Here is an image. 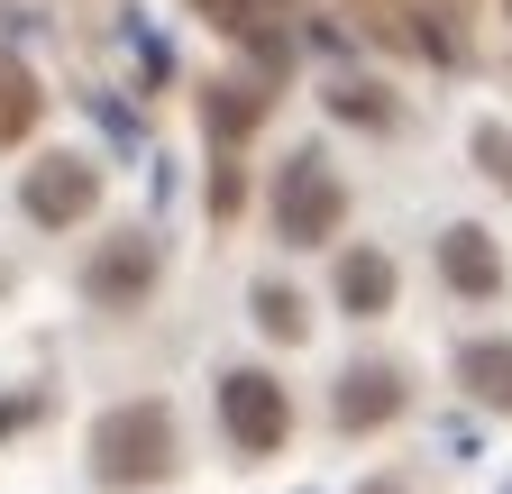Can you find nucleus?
Wrapping results in <instances>:
<instances>
[{
	"label": "nucleus",
	"instance_id": "obj_12",
	"mask_svg": "<svg viewBox=\"0 0 512 494\" xmlns=\"http://www.w3.org/2000/svg\"><path fill=\"white\" fill-rule=\"evenodd\" d=\"M503 494H512V485H503Z\"/></svg>",
	"mask_w": 512,
	"mask_h": 494
},
{
	"label": "nucleus",
	"instance_id": "obj_5",
	"mask_svg": "<svg viewBox=\"0 0 512 494\" xmlns=\"http://www.w3.org/2000/svg\"><path fill=\"white\" fill-rule=\"evenodd\" d=\"M403 412V376L394 366H348L339 376V430H375Z\"/></svg>",
	"mask_w": 512,
	"mask_h": 494
},
{
	"label": "nucleus",
	"instance_id": "obj_4",
	"mask_svg": "<svg viewBox=\"0 0 512 494\" xmlns=\"http://www.w3.org/2000/svg\"><path fill=\"white\" fill-rule=\"evenodd\" d=\"M92 202H101V174H92L83 156H46V165L28 174V220H46V229L83 220Z\"/></svg>",
	"mask_w": 512,
	"mask_h": 494
},
{
	"label": "nucleus",
	"instance_id": "obj_10",
	"mask_svg": "<svg viewBox=\"0 0 512 494\" xmlns=\"http://www.w3.org/2000/svg\"><path fill=\"white\" fill-rule=\"evenodd\" d=\"M28 129H37V74L19 55H0V147H19Z\"/></svg>",
	"mask_w": 512,
	"mask_h": 494
},
{
	"label": "nucleus",
	"instance_id": "obj_7",
	"mask_svg": "<svg viewBox=\"0 0 512 494\" xmlns=\"http://www.w3.org/2000/svg\"><path fill=\"white\" fill-rule=\"evenodd\" d=\"M147 275H156V247H147V238H119V247H101V257H92V302H128Z\"/></svg>",
	"mask_w": 512,
	"mask_h": 494
},
{
	"label": "nucleus",
	"instance_id": "obj_3",
	"mask_svg": "<svg viewBox=\"0 0 512 494\" xmlns=\"http://www.w3.org/2000/svg\"><path fill=\"white\" fill-rule=\"evenodd\" d=\"M339 211H348L339 174L320 165V156H293V165H284V193H275V220H284V238H293V247L330 238V229H339Z\"/></svg>",
	"mask_w": 512,
	"mask_h": 494
},
{
	"label": "nucleus",
	"instance_id": "obj_9",
	"mask_svg": "<svg viewBox=\"0 0 512 494\" xmlns=\"http://www.w3.org/2000/svg\"><path fill=\"white\" fill-rule=\"evenodd\" d=\"M339 302H348V312H357V321H375V312H384V302H394V266H384V257H375V247H357V257L339 266Z\"/></svg>",
	"mask_w": 512,
	"mask_h": 494
},
{
	"label": "nucleus",
	"instance_id": "obj_2",
	"mask_svg": "<svg viewBox=\"0 0 512 494\" xmlns=\"http://www.w3.org/2000/svg\"><path fill=\"white\" fill-rule=\"evenodd\" d=\"M220 421H229V440H238L247 458H266V449H284V430H293V403H284V385H275V376L238 366V376L220 385Z\"/></svg>",
	"mask_w": 512,
	"mask_h": 494
},
{
	"label": "nucleus",
	"instance_id": "obj_6",
	"mask_svg": "<svg viewBox=\"0 0 512 494\" xmlns=\"http://www.w3.org/2000/svg\"><path fill=\"white\" fill-rule=\"evenodd\" d=\"M439 266H448V284H458V293H494V284H503V257H494L485 229H448V238H439Z\"/></svg>",
	"mask_w": 512,
	"mask_h": 494
},
{
	"label": "nucleus",
	"instance_id": "obj_11",
	"mask_svg": "<svg viewBox=\"0 0 512 494\" xmlns=\"http://www.w3.org/2000/svg\"><path fill=\"white\" fill-rule=\"evenodd\" d=\"M256 321H266L275 339H302V312H293V293H275V284L256 293Z\"/></svg>",
	"mask_w": 512,
	"mask_h": 494
},
{
	"label": "nucleus",
	"instance_id": "obj_8",
	"mask_svg": "<svg viewBox=\"0 0 512 494\" xmlns=\"http://www.w3.org/2000/svg\"><path fill=\"white\" fill-rule=\"evenodd\" d=\"M458 376H467L476 403L512 412V339H476V348H458Z\"/></svg>",
	"mask_w": 512,
	"mask_h": 494
},
{
	"label": "nucleus",
	"instance_id": "obj_1",
	"mask_svg": "<svg viewBox=\"0 0 512 494\" xmlns=\"http://www.w3.org/2000/svg\"><path fill=\"white\" fill-rule=\"evenodd\" d=\"M174 467V421L165 403H119L92 421V476L101 485H156Z\"/></svg>",
	"mask_w": 512,
	"mask_h": 494
}]
</instances>
